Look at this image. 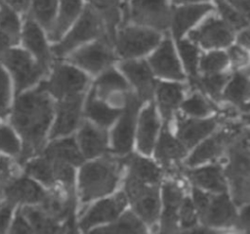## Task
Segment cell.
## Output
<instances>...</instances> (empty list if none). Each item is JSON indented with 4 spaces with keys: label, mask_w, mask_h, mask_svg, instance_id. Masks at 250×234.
Instances as JSON below:
<instances>
[{
    "label": "cell",
    "mask_w": 250,
    "mask_h": 234,
    "mask_svg": "<svg viewBox=\"0 0 250 234\" xmlns=\"http://www.w3.org/2000/svg\"><path fill=\"white\" fill-rule=\"evenodd\" d=\"M215 3L221 19L233 31H239L250 24V22L226 0H215Z\"/></svg>",
    "instance_id": "7bdbcfd3"
},
{
    "label": "cell",
    "mask_w": 250,
    "mask_h": 234,
    "mask_svg": "<svg viewBox=\"0 0 250 234\" xmlns=\"http://www.w3.org/2000/svg\"><path fill=\"white\" fill-rule=\"evenodd\" d=\"M102 19L106 36L112 42L117 29L127 22L126 2L124 0H85Z\"/></svg>",
    "instance_id": "2e32d148"
},
{
    "label": "cell",
    "mask_w": 250,
    "mask_h": 234,
    "mask_svg": "<svg viewBox=\"0 0 250 234\" xmlns=\"http://www.w3.org/2000/svg\"><path fill=\"white\" fill-rule=\"evenodd\" d=\"M85 0H59L57 18L52 30L48 33L51 44L60 41L82 15Z\"/></svg>",
    "instance_id": "d6986e66"
},
{
    "label": "cell",
    "mask_w": 250,
    "mask_h": 234,
    "mask_svg": "<svg viewBox=\"0 0 250 234\" xmlns=\"http://www.w3.org/2000/svg\"><path fill=\"white\" fill-rule=\"evenodd\" d=\"M247 73L250 75V64H249V67H248V69H247Z\"/></svg>",
    "instance_id": "6125c7cd"
},
{
    "label": "cell",
    "mask_w": 250,
    "mask_h": 234,
    "mask_svg": "<svg viewBox=\"0 0 250 234\" xmlns=\"http://www.w3.org/2000/svg\"><path fill=\"white\" fill-rule=\"evenodd\" d=\"M22 214L28 220L33 232L40 233H57L61 232V227L58 221L53 218L43 208L25 207L21 210Z\"/></svg>",
    "instance_id": "d590c367"
},
{
    "label": "cell",
    "mask_w": 250,
    "mask_h": 234,
    "mask_svg": "<svg viewBox=\"0 0 250 234\" xmlns=\"http://www.w3.org/2000/svg\"><path fill=\"white\" fill-rule=\"evenodd\" d=\"M12 232L14 233H30L33 232L28 220L26 219V217L24 216V214H22L21 211H19L15 221L13 223L12 226Z\"/></svg>",
    "instance_id": "f5cc1de1"
},
{
    "label": "cell",
    "mask_w": 250,
    "mask_h": 234,
    "mask_svg": "<svg viewBox=\"0 0 250 234\" xmlns=\"http://www.w3.org/2000/svg\"><path fill=\"white\" fill-rule=\"evenodd\" d=\"M227 139L228 133L226 132L216 134L207 138L192 152L188 159L187 164L189 166H195L217 158L224 150Z\"/></svg>",
    "instance_id": "f1b7e54d"
},
{
    "label": "cell",
    "mask_w": 250,
    "mask_h": 234,
    "mask_svg": "<svg viewBox=\"0 0 250 234\" xmlns=\"http://www.w3.org/2000/svg\"><path fill=\"white\" fill-rule=\"evenodd\" d=\"M125 191L140 217L149 224L155 222L160 208L157 188L148 186L146 183L128 176Z\"/></svg>",
    "instance_id": "9c48e42d"
},
{
    "label": "cell",
    "mask_w": 250,
    "mask_h": 234,
    "mask_svg": "<svg viewBox=\"0 0 250 234\" xmlns=\"http://www.w3.org/2000/svg\"><path fill=\"white\" fill-rule=\"evenodd\" d=\"M117 58L112 42L104 36L81 46L64 59L83 71L98 74L109 68Z\"/></svg>",
    "instance_id": "5b68a950"
},
{
    "label": "cell",
    "mask_w": 250,
    "mask_h": 234,
    "mask_svg": "<svg viewBox=\"0 0 250 234\" xmlns=\"http://www.w3.org/2000/svg\"><path fill=\"white\" fill-rule=\"evenodd\" d=\"M13 211V203L8 202L0 207V233H3L8 228Z\"/></svg>",
    "instance_id": "db71d44e"
},
{
    "label": "cell",
    "mask_w": 250,
    "mask_h": 234,
    "mask_svg": "<svg viewBox=\"0 0 250 234\" xmlns=\"http://www.w3.org/2000/svg\"><path fill=\"white\" fill-rule=\"evenodd\" d=\"M198 216L209 227H227L234 224L237 218L233 204L224 192L211 196L208 205Z\"/></svg>",
    "instance_id": "9a60e30c"
},
{
    "label": "cell",
    "mask_w": 250,
    "mask_h": 234,
    "mask_svg": "<svg viewBox=\"0 0 250 234\" xmlns=\"http://www.w3.org/2000/svg\"><path fill=\"white\" fill-rule=\"evenodd\" d=\"M12 175L11 163L8 159L0 156V185L6 184Z\"/></svg>",
    "instance_id": "6f0895ef"
},
{
    "label": "cell",
    "mask_w": 250,
    "mask_h": 234,
    "mask_svg": "<svg viewBox=\"0 0 250 234\" xmlns=\"http://www.w3.org/2000/svg\"><path fill=\"white\" fill-rule=\"evenodd\" d=\"M244 120H245L248 124H250V114L245 115V116H244Z\"/></svg>",
    "instance_id": "94428289"
},
{
    "label": "cell",
    "mask_w": 250,
    "mask_h": 234,
    "mask_svg": "<svg viewBox=\"0 0 250 234\" xmlns=\"http://www.w3.org/2000/svg\"><path fill=\"white\" fill-rule=\"evenodd\" d=\"M183 98V86L177 83L162 82L157 87V99L160 111L166 120H169L173 111Z\"/></svg>",
    "instance_id": "d6a6232c"
},
{
    "label": "cell",
    "mask_w": 250,
    "mask_h": 234,
    "mask_svg": "<svg viewBox=\"0 0 250 234\" xmlns=\"http://www.w3.org/2000/svg\"><path fill=\"white\" fill-rule=\"evenodd\" d=\"M217 120L209 119H178V139L186 148H191L207 136L216 128Z\"/></svg>",
    "instance_id": "44dd1931"
},
{
    "label": "cell",
    "mask_w": 250,
    "mask_h": 234,
    "mask_svg": "<svg viewBox=\"0 0 250 234\" xmlns=\"http://www.w3.org/2000/svg\"><path fill=\"white\" fill-rule=\"evenodd\" d=\"M126 206V198L123 193L103 200L93 206L81 218L80 227L87 230L94 225L115 219Z\"/></svg>",
    "instance_id": "ac0fdd59"
},
{
    "label": "cell",
    "mask_w": 250,
    "mask_h": 234,
    "mask_svg": "<svg viewBox=\"0 0 250 234\" xmlns=\"http://www.w3.org/2000/svg\"><path fill=\"white\" fill-rule=\"evenodd\" d=\"M190 180L199 188L215 193L225 192L227 184L222 170L218 166H207L189 171L188 173Z\"/></svg>",
    "instance_id": "484cf974"
},
{
    "label": "cell",
    "mask_w": 250,
    "mask_h": 234,
    "mask_svg": "<svg viewBox=\"0 0 250 234\" xmlns=\"http://www.w3.org/2000/svg\"><path fill=\"white\" fill-rule=\"evenodd\" d=\"M45 157L74 166L80 165L83 162V156L73 138L62 139L51 143L45 150Z\"/></svg>",
    "instance_id": "1f68e13d"
},
{
    "label": "cell",
    "mask_w": 250,
    "mask_h": 234,
    "mask_svg": "<svg viewBox=\"0 0 250 234\" xmlns=\"http://www.w3.org/2000/svg\"><path fill=\"white\" fill-rule=\"evenodd\" d=\"M227 54L229 57V60L232 63L233 67L235 68L242 67L247 63H249L250 61V58L247 53V50L239 46L238 44L235 46H231L229 49Z\"/></svg>",
    "instance_id": "f907efd6"
},
{
    "label": "cell",
    "mask_w": 250,
    "mask_h": 234,
    "mask_svg": "<svg viewBox=\"0 0 250 234\" xmlns=\"http://www.w3.org/2000/svg\"><path fill=\"white\" fill-rule=\"evenodd\" d=\"M22 22L23 17L0 2V30L5 32L17 46L21 42Z\"/></svg>",
    "instance_id": "74e56055"
},
{
    "label": "cell",
    "mask_w": 250,
    "mask_h": 234,
    "mask_svg": "<svg viewBox=\"0 0 250 234\" xmlns=\"http://www.w3.org/2000/svg\"><path fill=\"white\" fill-rule=\"evenodd\" d=\"M32 0H0L1 3L21 15V17H24L30 7Z\"/></svg>",
    "instance_id": "816d5d0a"
},
{
    "label": "cell",
    "mask_w": 250,
    "mask_h": 234,
    "mask_svg": "<svg viewBox=\"0 0 250 234\" xmlns=\"http://www.w3.org/2000/svg\"><path fill=\"white\" fill-rule=\"evenodd\" d=\"M145 226L141 219L131 213H126L111 225L93 231L94 233H144Z\"/></svg>",
    "instance_id": "f35d334b"
},
{
    "label": "cell",
    "mask_w": 250,
    "mask_h": 234,
    "mask_svg": "<svg viewBox=\"0 0 250 234\" xmlns=\"http://www.w3.org/2000/svg\"><path fill=\"white\" fill-rule=\"evenodd\" d=\"M0 150L16 155L20 153V143L12 130L6 126L0 128Z\"/></svg>",
    "instance_id": "c3c4849f"
},
{
    "label": "cell",
    "mask_w": 250,
    "mask_h": 234,
    "mask_svg": "<svg viewBox=\"0 0 250 234\" xmlns=\"http://www.w3.org/2000/svg\"><path fill=\"white\" fill-rule=\"evenodd\" d=\"M5 195L8 201L13 204H35L42 203L47 193L33 180L27 177H21L6 186Z\"/></svg>",
    "instance_id": "603a6c76"
},
{
    "label": "cell",
    "mask_w": 250,
    "mask_h": 234,
    "mask_svg": "<svg viewBox=\"0 0 250 234\" xmlns=\"http://www.w3.org/2000/svg\"><path fill=\"white\" fill-rule=\"evenodd\" d=\"M120 164L110 158L85 165L79 176V192L82 202H88L110 193L118 179Z\"/></svg>",
    "instance_id": "7a4b0ae2"
},
{
    "label": "cell",
    "mask_w": 250,
    "mask_h": 234,
    "mask_svg": "<svg viewBox=\"0 0 250 234\" xmlns=\"http://www.w3.org/2000/svg\"><path fill=\"white\" fill-rule=\"evenodd\" d=\"M126 163L129 167V176L144 183L154 184L160 179L159 169L146 158L131 155L127 158Z\"/></svg>",
    "instance_id": "836d02e7"
},
{
    "label": "cell",
    "mask_w": 250,
    "mask_h": 234,
    "mask_svg": "<svg viewBox=\"0 0 250 234\" xmlns=\"http://www.w3.org/2000/svg\"><path fill=\"white\" fill-rule=\"evenodd\" d=\"M223 98L243 110L250 109V79L243 73L236 72L228 82Z\"/></svg>",
    "instance_id": "83f0119b"
},
{
    "label": "cell",
    "mask_w": 250,
    "mask_h": 234,
    "mask_svg": "<svg viewBox=\"0 0 250 234\" xmlns=\"http://www.w3.org/2000/svg\"><path fill=\"white\" fill-rule=\"evenodd\" d=\"M49 42L50 40L46 31L32 19L24 16L20 42L21 44V48L27 51L48 70L54 64L55 59L51 48L52 44L49 45Z\"/></svg>",
    "instance_id": "30bf717a"
},
{
    "label": "cell",
    "mask_w": 250,
    "mask_h": 234,
    "mask_svg": "<svg viewBox=\"0 0 250 234\" xmlns=\"http://www.w3.org/2000/svg\"><path fill=\"white\" fill-rule=\"evenodd\" d=\"M59 8V0H32L25 16L32 19L47 33L52 30Z\"/></svg>",
    "instance_id": "4dcf8cb0"
},
{
    "label": "cell",
    "mask_w": 250,
    "mask_h": 234,
    "mask_svg": "<svg viewBox=\"0 0 250 234\" xmlns=\"http://www.w3.org/2000/svg\"><path fill=\"white\" fill-rule=\"evenodd\" d=\"M88 84V77L84 71L72 63L54 62L50 79L41 86L59 99L71 98L85 90Z\"/></svg>",
    "instance_id": "ba28073f"
},
{
    "label": "cell",
    "mask_w": 250,
    "mask_h": 234,
    "mask_svg": "<svg viewBox=\"0 0 250 234\" xmlns=\"http://www.w3.org/2000/svg\"><path fill=\"white\" fill-rule=\"evenodd\" d=\"M177 47L186 70L191 78L197 77V67L200 58L199 50L195 43L191 40H184L181 38L177 40Z\"/></svg>",
    "instance_id": "ab89813d"
},
{
    "label": "cell",
    "mask_w": 250,
    "mask_h": 234,
    "mask_svg": "<svg viewBox=\"0 0 250 234\" xmlns=\"http://www.w3.org/2000/svg\"><path fill=\"white\" fill-rule=\"evenodd\" d=\"M187 153V148L183 143L176 139L169 132L167 125L162 129L158 143L156 145L155 156L163 164L168 165L171 162L183 158Z\"/></svg>",
    "instance_id": "f546056e"
},
{
    "label": "cell",
    "mask_w": 250,
    "mask_h": 234,
    "mask_svg": "<svg viewBox=\"0 0 250 234\" xmlns=\"http://www.w3.org/2000/svg\"><path fill=\"white\" fill-rule=\"evenodd\" d=\"M250 22V0H226Z\"/></svg>",
    "instance_id": "11a10c76"
},
{
    "label": "cell",
    "mask_w": 250,
    "mask_h": 234,
    "mask_svg": "<svg viewBox=\"0 0 250 234\" xmlns=\"http://www.w3.org/2000/svg\"><path fill=\"white\" fill-rule=\"evenodd\" d=\"M82 94L62 99L58 107V116L51 131V137L71 133L77 126L80 116Z\"/></svg>",
    "instance_id": "ffe728a7"
},
{
    "label": "cell",
    "mask_w": 250,
    "mask_h": 234,
    "mask_svg": "<svg viewBox=\"0 0 250 234\" xmlns=\"http://www.w3.org/2000/svg\"><path fill=\"white\" fill-rule=\"evenodd\" d=\"M119 69L136 87L141 99L151 98L156 83L153 79L154 73L147 60L143 58L122 59Z\"/></svg>",
    "instance_id": "5bb4252c"
},
{
    "label": "cell",
    "mask_w": 250,
    "mask_h": 234,
    "mask_svg": "<svg viewBox=\"0 0 250 234\" xmlns=\"http://www.w3.org/2000/svg\"><path fill=\"white\" fill-rule=\"evenodd\" d=\"M161 32L132 22L123 23L116 31L113 48L121 59L142 58L161 42Z\"/></svg>",
    "instance_id": "277c9868"
},
{
    "label": "cell",
    "mask_w": 250,
    "mask_h": 234,
    "mask_svg": "<svg viewBox=\"0 0 250 234\" xmlns=\"http://www.w3.org/2000/svg\"><path fill=\"white\" fill-rule=\"evenodd\" d=\"M147 62L159 77L173 80L184 79V74L170 38L161 40L159 45L149 54Z\"/></svg>",
    "instance_id": "7c38bea8"
},
{
    "label": "cell",
    "mask_w": 250,
    "mask_h": 234,
    "mask_svg": "<svg viewBox=\"0 0 250 234\" xmlns=\"http://www.w3.org/2000/svg\"><path fill=\"white\" fill-rule=\"evenodd\" d=\"M10 101V78L8 70L0 62V116L4 115Z\"/></svg>",
    "instance_id": "681fc988"
},
{
    "label": "cell",
    "mask_w": 250,
    "mask_h": 234,
    "mask_svg": "<svg viewBox=\"0 0 250 234\" xmlns=\"http://www.w3.org/2000/svg\"><path fill=\"white\" fill-rule=\"evenodd\" d=\"M213 7L209 3L181 4L172 10L171 24L174 37L181 39L194 24L205 17Z\"/></svg>",
    "instance_id": "e0dca14e"
},
{
    "label": "cell",
    "mask_w": 250,
    "mask_h": 234,
    "mask_svg": "<svg viewBox=\"0 0 250 234\" xmlns=\"http://www.w3.org/2000/svg\"><path fill=\"white\" fill-rule=\"evenodd\" d=\"M0 62L12 75L17 93L33 86L47 71L27 51L18 46L8 50Z\"/></svg>",
    "instance_id": "52a82bcc"
},
{
    "label": "cell",
    "mask_w": 250,
    "mask_h": 234,
    "mask_svg": "<svg viewBox=\"0 0 250 234\" xmlns=\"http://www.w3.org/2000/svg\"><path fill=\"white\" fill-rule=\"evenodd\" d=\"M42 204L43 209L57 221H66L73 217L74 200L72 193L67 197H62L59 194H47Z\"/></svg>",
    "instance_id": "e575fe53"
},
{
    "label": "cell",
    "mask_w": 250,
    "mask_h": 234,
    "mask_svg": "<svg viewBox=\"0 0 250 234\" xmlns=\"http://www.w3.org/2000/svg\"><path fill=\"white\" fill-rule=\"evenodd\" d=\"M207 0H171L173 4L181 5V4H188V3H204Z\"/></svg>",
    "instance_id": "91938a15"
},
{
    "label": "cell",
    "mask_w": 250,
    "mask_h": 234,
    "mask_svg": "<svg viewBox=\"0 0 250 234\" xmlns=\"http://www.w3.org/2000/svg\"><path fill=\"white\" fill-rule=\"evenodd\" d=\"M87 115L101 126H109L121 114V110L110 108L96 98L94 91L91 92L86 104Z\"/></svg>",
    "instance_id": "8d00e7d4"
},
{
    "label": "cell",
    "mask_w": 250,
    "mask_h": 234,
    "mask_svg": "<svg viewBox=\"0 0 250 234\" xmlns=\"http://www.w3.org/2000/svg\"><path fill=\"white\" fill-rule=\"evenodd\" d=\"M51 161L53 163L56 180H60L65 186V188L68 189L69 192H72L74 183V171L72 165L62 161Z\"/></svg>",
    "instance_id": "bcb514c9"
},
{
    "label": "cell",
    "mask_w": 250,
    "mask_h": 234,
    "mask_svg": "<svg viewBox=\"0 0 250 234\" xmlns=\"http://www.w3.org/2000/svg\"><path fill=\"white\" fill-rule=\"evenodd\" d=\"M52 117L53 103L41 85L18 98L12 123L23 140L21 160L27 159L41 149Z\"/></svg>",
    "instance_id": "6da1fadb"
},
{
    "label": "cell",
    "mask_w": 250,
    "mask_h": 234,
    "mask_svg": "<svg viewBox=\"0 0 250 234\" xmlns=\"http://www.w3.org/2000/svg\"><path fill=\"white\" fill-rule=\"evenodd\" d=\"M26 172L45 185L52 186L56 181L53 163L47 157L30 161L26 165Z\"/></svg>",
    "instance_id": "b9f144b4"
},
{
    "label": "cell",
    "mask_w": 250,
    "mask_h": 234,
    "mask_svg": "<svg viewBox=\"0 0 250 234\" xmlns=\"http://www.w3.org/2000/svg\"><path fill=\"white\" fill-rule=\"evenodd\" d=\"M198 214L193 202L188 198H184L179 210V221L184 228H192L195 226Z\"/></svg>",
    "instance_id": "7dc6e473"
},
{
    "label": "cell",
    "mask_w": 250,
    "mask_h": 234,
    "mask_svg": "<svg viewBox=\"0 0 250 234\" xmlns=\"http://www.w3.org/2000/svg\"><path fill=\"white\" fill-rule=\"evenodd\" d=\"M79 143L85 157L93 158L106 150V134L85 122L79 132Z\"/></svg>",
    "instance_id": "4316f807"
},
{
    "label": "cell",
    "mask_w": 250,
    "mask_h": 234,
    "mask_svg": "<svg viewBox=\"0 0 250 234\" xmlns=\"http://www.w3.org/2000/svg\"><path fill=\"white\" fill-rule=\"evenodd\" d=\"M236 225L246 232H250V205L244 207L237 215Z\"/></svg>",
    "instance_id": "9f6ffc18"
},
{
    "label": "cell",
    "mask_w": 250,
    "mask_h": 234,
    "mask_svg": "<svg viewBox=\"0 0 250 234\" xmlns=\"http://www.w3.org/2000/svg\"><path fill=\"white\" fill-rule=\"evenodd\" d=\"M159 127L154 105L150 104L142 113L138 129V146L145 153L149 154L153 148L155 136Z\"/></svg>",
    "instance_id": "d4e9b609"
},
{
    "label": "cell",
    "mask_w": 250,
    "mask_h": 234,
    "mask_svg": "<svg viewBox=\"0 0 250 234\" xmlns=\"http://www.w3.org/2000/svg\"><path fill=\"white\" fill-rule=\"evenodd\" d=\"M237 44L246 50H250V24L239 30L237 34Z\"/></svg>",
    "instance_id": "680465c9"
},
{
    "label": "cell",
    "mask_w": 250,
    "mask_h": 234,
    "mask_svg": "<svg viewBox=\"0 0 250 234\" xmlns=\"http://www.w3.org/2000/svg\"><path fill=\"white\" fill-rule=\"evenodd\" d=\"M104 36H106V32L102 19L93 9L86 5L80 18L64 36L57 43L52 44V52L55 58H65L81 46Z\"/></svg>",
    "instance_id": "3957f363"
},
{
    "label": "cell",
    "mask_w": 250,
    "mask_h": 234,
    "mask_svg": "<svg viewBox=\"0 0 250 234\" xmlns=\"http://www.w3.org/2000/svg\"><path fill=\"white\" fill-rule=\"evenodd\" d=\"M229 61L228 54L225 52L212 51L200 58L199 67L204 74H214L224 70Z\"/></svg>",
    "instance_id": "ee69618b"
},
{
    "label": "cell",
    "mask_w": 250,
    "mask_h": 234,
    "mask_svg": "<svg viewBox=\"0 0 250 234\" xmlns=\"http://www.w3.org/2000/svg\"><path fill=\"white\" fill-rule=\"evenodd\" d=\"M94 87V92L101 98L109 99L114 96L115 101H117V98L126 99L128 97V95L125 94L128 89V84L121 73L114 68L109 67L103 71Z\"/></svg>",
    "instance_id": "cb8c5ba5"
},
{
    "label": "cell",
    "mask_w": 250,
    "mask_h": 234,
    "mask_svg": "<svg viewBox=\"0 0 250 234\" xmlns=\"http://www.w3.org/2000/svg\"><path fill=\"white\" fill-rule=\"evenodd\" d=\"M193 84L198 86L214 99H219L224 86L229 82V75L226 73L205 74L201 78H192Z\"/></svg>",
    "instance_id": "60d3db41"
},
{
    "label": "cell",
    "mask_w": 250,
    "mask_h": 234,
    "mask_svg": "<svg viewBox=\"0 0 250 234\" xmlns=\"http://www.w3.org/2000/svg\"><path fill=\"white\" fill-rule=\"evenodd\" d=\"M189 39L205 49L229 46L233 40V30L220 18H207L200 25L191 30Z\"/></svg>",
    "instance_id": "8fae6325"
},
{
    "label": "cell",
    "mask_w": 250,
    "mask_h": 234,
    "mask_svg": "<svg viewBox=\"0 0 250 234\" xmlns=\"http://www.w3.org/2000/svg\"><path fill=\"white\" fill-rule=\"evenodd\" d=\"M184 200L181 188L174 182H166L163 186L164 210L161 217L162 232H175L178 228L179 210Z\"/></svg>",
    "instance_id": "7402d4cb"
},
{
    "label": "cell",
    "mask_w": 250,
    "mask_h": 234,
    "mask_svg": "<svg viewBox=\"0 0 250 234\" xmlns=\"http://www.w3.org/2000/svg\"><path fill=\"white\" fill-rule=\"evenodd\" d=\"M125 104L126 107L120 121L112 132V146L117 154H126L131 149L136 116L141 105V99L133 95H128Z\"/></svg>",
    "instance_id": "4fadbf2b"
},
{
    "label": "cell",
    "mask_w": 250,
    "mask_h": 234,
    "mask_svg": "<svg viewBox=\"0 0 250 234\" xmlns=\"http://www.w3.org/2000/svg\"><path fill=\"white\" fill-rule=\"evenodd\" d=\"M124 1H125V2H127V1H128V0H124Z\"/></svg>",
    "instance_id": "be15d7a7"
},
{
    "label": "cell",
    "mask_w": 250,
    "mask_h": 234,
    "mask_svg": "<svg viewBox=\"0 0 250 234\" xmlns=\"http://www.w3.org/2000/svg\"><path fill=\"white\" fill-rule=\"evenodd\" d=\"M182 108L190 116L203 117L212 111L213 106L202 96L194 94L182 104Z\"/></svg>",
    "instance_id": "f6af8a7d"
},
{
    "label": "cell",
    "mask_w": 250,
    "mask_h": 234,
    "mask_svg": "<svg viewBox=\"0 0 250 234\" xmlns=\"http://www.w3.org/2000/svg\"><path fill=\"white\" fill-rule=\"evenodd\" d=\"M171 0H128L126 2L127 22H132L159 32L170 27Z\"/></svg>",
    "instance_id": "8992f818"
}]
</instances>
